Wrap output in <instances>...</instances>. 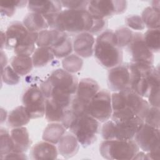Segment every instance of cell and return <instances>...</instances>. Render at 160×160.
Masks as SVG:
<instances>
[{
    "mask_svg": "<svg viewBox=\"0 0 160 160\" xmlns=\"http://www.w3.org/2000/svg\"><path fill=\"white\" fill-rule=\"evenodd\" d=\"M46 20L51 29L66 33L89 32L93 24V18L87 9H66Z\"/></svg>",
    "mask_w": 160,
    "mask_h": 160,
    "instance_id": "obj_1",
    "label": "cell"
},
{
    "mask_svg": "<svg viewBox=\"0 0 160 160\" xmlns=\"http://www.w3.org/2000/svg\"><path fill=\"white\" fill-rule=\"evenodd\" d=\"M130 71V88L142 98H148L151 88L159 85V69L153 64L141 62L128 64Z\"/></svg>",
    "mask_w": 160,
    "mask_h": 160,
    "instance_id": "obj_2",
    "label": "cell"
},
{
    "mask_svg": "<svg viewBox=\"0 0 160 160\" xmlns=\"http://www.w3.org/2000/svg\"><path fill=\"white\" fill-rule=\"evenodd\" d=\"M94 54L97 60L106 68H112L121 64L122 51L117 45L112 31L106 30L97 37Z\"/></svg>",
    "mask_w": 160,
    "mask_h": 160,
    "instance_id": "obj_3",
    "label": "cell"
},
{
    "mask_svg": "<svg viewBox=\"0 0 160 160\" xmlns=\"http://www.w3.org/2000/svg\"><path fill=\"white\" fill-rule=\"evenodd\" d=\"M144 122V120L139 116L118 121L108 120L101 128V135L104 140L133 139Z\"/></svg>",
    "mask_w": 160,
    "mask_h": 160,
    "instance_id": "obj_4",
    "label": "cell"
},
{
    "mask_svg": "<svg viewBox=\"0 0 160 160\" xmlns=\"http://www.w3.org/2000/svg\"><path fill=\"white\" fill-rule=\"evenodd\" d=\"M78 84L77 78L64 69H58L41 84L40 89L46 98L54 92L73 95Z\"/></svg>",
    "mask_w": 160,
    "mask_h": 160,
    "instance_id": "obj_5",
    "label": "cell"
},
{
    "mask_svg": "<svg viewBox=\"0 0 160 160\" xmlns=\"http://www.w3.org/2000/svg\"><path fill=\"white\" fill-rule=\"evenodd\" d=\"M111 102L112 111L128 108L143 120L150 108L149 102L130 88L113 92L111 94Z\"/></svg>",
    "mask_w": 160,
    "mask_h": 160,
    "instance_id": "obj_6",
    "label": "cell"
},
{
    "mask_svg": "<svg viewBox=\"0 0 160 160\" xmlns=\"http://www.w3.org/2000/svg\"><path fill=\"white\" fill-rule=\"evenodd\" d=\"M139 147L134 139L104 140L99 147L101 156L106 159H133L139 151Z\"/></svg>",
    "mask_w": 160,
    "mask_h": 160,
    "instance_id": "obj_7",
    "label": "cell"
},
{
    "mask_svg": "<svg viewBox=\"0 0 160 160\" xmlns=\"http://www.w3.org/2000/svg\"><path fill=\"white\" fill-rule=\"evenodd\" d=\"M99 121L88 114L78 115L69 128L83 147L92 145L96 141Z\"/></svg>",
    "mask_w": 160,
    "mask_h": 160,
    "instance_id": "obj_8",
    "label": "cell"
},
{
    "mask_svg": "<svg viewBox=\"0 0 160 160\" xmlns=\"http://www.w3.org/2000/svg\"><path fill=\"white\" fill-rule=\"evenodd\" d=\"M87 112L99 122L109 120L112 114L111 94L106 90H99L89 102Z\"/></svg>",
    "mask_w": 160,
    "mask_h": 160,
    "instance_id": "obj_9",
    "label": "cell"
},
{
    "mask_svg": "<svg viewBox=\"0 0 160 160\" xmlns=\"http://www.w3.org/2000/svg\"><path fill=\"white\" fill-rule=\"evenodd\" d=\"M126 8V1H89L88 11L93 18L106 19L114 14L124 12Z\"/></svg>",
    "mask_w": 160,
    "mask_h": 160,
    "instance_id": "obj_10",
    "label": "cell"
},
{
    "mask_svg": "<svg viewBox=\"0 0 160 160\" xmlns=\"http://www.w3.org/2000/svg\"><path fill=\"white\" fill-rule=\"evenodd\" d=\"M45 96L37 86H31L24 92L22 102L26 108L31 119L42 117L45 114Z\"/></svg>",
    "mask_w": 160,
    "mask_h": 160,
    "instance_id": "obj_11",
    "label": "cell"
},
{
    "mask_svg": "<svg viewBox=\"0 0 160 160\" xmlns=\"http://www.w3.org/2000/svg\"><path fill=\"white\" fill-rule=\"evenodd\" d=\"M127 47L131 56L132 62L153 64V52L146 44L142 33L134 32L132 41Z\"/></svg>",
    "mask_w": 160,
    "mask_h": 160,
    "instance_id": "obj_12",
    "label": "cell"
},
{
    "mask_svg": "<svg viewBox=\"0 0 160 160\" xmlns=\"http://www.w3.org/2000/svg\"><path fill=\"white\" fill-rule=\"evenodd\" d=\"M159 128L144 122L136 132L133 139L139 148L148 152L159 146Z\"/></svg>",
    "mask_w": 160,
    "mask_h": 160,
    "instance_id": "obj_13",
    "label": "cell"
},
{
    "mask_svg": "<svg viewBox=\"0 0 160 160\" xmlns=\"http://www.w3.org/2000/svg\"><path fill=\"white\" fill-rule=\"evenodd\" d=\"M109 89L118 92L130 88V71L128 64H119L111 68L108 76Z\"/></svg>",
    "mask_w": 160,
    "mask_h": 160,
    "instance_id": "obj_14",
    "label": "cell"
},
{
    "mask_svg": "<svg viewBox=\"0 0 160 160\" xmlns=\"http://www.w3.org/2000/svg\"><path fill=\"white\" fill-rule=\"evenodd\" d=\"M27 5L31 12L40 14L45 19L61 12L62 7L61 1H29Z\"/></svg>",
    "mask_w": 160,
    "mask_h": 160,
    "instance_id": "obj_15",
    "label": "cell"
},
{
    "mask_svg": "<svg viewBox=\"0 0 160 160\" xmlns=\"http://www.w3.org/2000/svg\"><path fill=\"white\" fill-rule=\"evenodd\" d=\"M95 39L88 32L78 34L74 38L72 47L76 54L79 57L89 58L94 53Z\"/></svg>",
    "mask_w": 160,
    "mask_h": 160,
    "instance_id": "obj_16",
    "label": "cell"
},
{
    "mask_svg": "<svg viewBox=\"0 0 160 160\" xmlns=\"http://www.w3.org/2000/svg\"><path fill=\"white\" fill-rule=\"evenodd\" d=\"M99 91V85L95 80L84 78L78 82L74 98L79 102L88 106L91 100Z\"/></svg>",
    "mask_w": 160,
    "mask_h": 160,
    "instance_id": "obj_17",
    "label": "cell"
},
{
    "mask_svg": "<svg viewBox=\"0 0 160 160\" xmlns=\"http://www.w3.org/2000/svg\"><path fill=\"white\" fill-rule=\"evenodd\" d=\"M29 32L21 22H16L11 24L5 32V48L14 50L25 39Z\"/></svg>",
    "mask_w": 160,
    "mask_h": 160,
    "instance_id": "obj_18",
    "label": "cell"
},
{
    "mask_svg": "<svg viewBox=\"0 0 160 160\" xmlns=\"http://www.w3.org/2000/svg\"><path fill=\"white\" fill-rule=\"evenodd\" d=\"M13 144L12 152H24L28 150L31 144L28 131L25 127L14 128L10 132Z\"/></svg>",
    "mask_w": 160,
    "mask_h": 160,
    "instance_id": "obj_19",
    "label": "cell"
},
{
    "mask_svg": "<svg viewBox=\"0 0 160 160\" xmlns=\"http://www.w3.org/2000/svg\"><path fill=\"white\" fill-rule=\"evenodd\" d=\"M31 155L35 159H54L58 156V149L54 144L40 142L32 148Z\"/></svg>",
    "mask_w": 160,
    "mask_h": 160,
    "instance_id": "obj_20",
    "label": "cell"
},
{
    "mask_svg": "<svg viewBox=\"0 0 160 160\" xmlns=\"http://www.w3.org/2000/svg\"><path fill=\"white\" fill-rule=\"evenodd\" d=\"M79 144L74 135H64L58 142V152L65 158H71L78 152L79 147Z\"/></svg>",
    "mask_w": 160,
    "mask_h": 160,
    "instance_id": "obj_21",
    "label": "cell"
},
{
    "mask_svg": "<svg viewBox=\"0 0 160 160\" xmlns=\"http://www.w3.org/2000/svg\"><path fill=\"white\" fill-rule=\"evenodd\" d=\"M68 108L51 98H47L45 109V116L47 121L52 122H61L65 111Z\"/></svg>",
    "mask_w": 160,
    "mask_h": 160,
    "instance_id": "obj_22",
    "label": "cell"
},
{
    "mask_svg": "<svg viewBox=\"0 0 160 160\" xmlns=\"http://www.w3.org/2000/svg\"><path fill=\"white\" fill-rule=\"evenodd\" d=\"M23 25L32 32H39L49 28L46 19L40 14L31 12L23 19Z\"/></svg>",
    "mask_w": 160,
    "mask_h": 160,
    "instance_id": "obj_23",
    "label": "cell"
},
{
    "mask_svg": "<svg viewBox=\"0 0 160 160\" xmlns=\"http://www.w3.org/2000/svg\"><path fill=\"white\" fill-rule=\"evenodd\" d=\"M73 47L70 38L64 32L56 41L54 44L51 48L55 57L58 58H65L71 53Z\"/></svg>",
    "mask_w": 160,
    "mask_h": 160,
    "instance_id": "obj_24",
    "label": "cell"
},
{
    "mask_svg": "<svg viewBox=\"0 0 160 160\" xmlns=\"http://www.w3.org/2000/svg\"><path fill=\"white\" fill-rule=\"evenodd\" d=\"M31 118L24 106H19L12 109L8 118V124L11 127L19 128L26 125Z\"/></svg>",
    "mask_w": 160,
    "mask_h": 160,
    "instance_id": "obj_25",
    "label": "cell"
},
{
    "mask_svg": "<svg viewBox=\"0 0 160 160\" xmlns=\"http://www.w3.org/2000/svg\"><path fill=\"white\" fill-rule=\"evenodd\" d=\"M65 127L59 123L52 122L48 124L42 134V139L52 144H57L66 132Z\"/></svg>",
    "mask_w": 160,
    "mask_h": 160,
    "instance_id": "obj_26",
    "label": "cell"
},
{
    "mask_svg": "<svg viewBox=\"0 0 160 160\" xmlns=\"http://www.w3.org/2000/svg\"><path fill=\"white\" fill-rule=\"evenodd\" d=\"M11 67L21 76L28 74L30 72L33 67L32 58L28 56L16 55L11 60Z\"/></svg>",
    "mask_w": 160,
    "mask_h": 160,
    "instance_id": "obj_27",
    "label": "cell"
},
{
    "mask_svg": "<svg viewBox=\"0 0 160 160\" xmlns=\"http://www.w3.org/2000/svg\"><path fill=\"white\" fill-rule=\"evenodd\" d=\"M38 38V32H29L25 39L16 48L14 51L16 55L30 56L35 51V44Z\"/></svg>",
    "mask_w": 160,
    "mask_h": 160,
    "instance_id": "obj_28",
    "label": "cell"
},
{
    "mask_svg": "<svg viewBox=\"0 0 160 160\" xmlns=\"http://www.w3.org/2000/svg\"><path fill=\"white\" fill-rule=\"evenodd\" d=\"M61 33L62 31L53 29L50 30H43L38 32L36 45L38 48H51L59 38Z\"/></svg>",
    "mask_w": 160,
    "mask_h": 160,
    "instance_id": "obj_29",
    "label": "cell"
},
{
    "mask_svg": "<svg viewBox=\"0 0 160 160\" xmlns=\"http://www.w3.org/2000/svg\"><path fill=\"white\" fill-rule=\"evenodd\" d=\"M54 55L49 48H38L34 51L32 56L33 66L40 68L47 65L52 61Z\"/></svg>",
    "mask_w": 160,
    "mask_h": 160,
    "instance_id": "obj_30",
    "label": "cell"
},
{
    "mask_svg": "<svg viewBox=\"0 0 160 160\" xmlns=\"http://www.w3.org/2000/svg\"><path fill=\"white\" fill-rule=\"evenodd\" d=\"M141 17L145 27L149 29H159V11L149 6L144 9Z\"/></svg>",
    "mask_w": 160,
    "mask_h": 160,
    "instance_id": "obj_31",
    "label": "cell"
},
{
    "mask_svg": "<svg viewBox=\"0 0 160 160\" xmlns=\"http://www.w3.org/2000/svg\"><path fill=\"white\" fill-rule=\"evenodd\" d=\"M62 64L65 71L69 73H75L81 69L83 61L79 56L71 54L63 59Z\"/></svg>",
    "mask_w": 160,
    "mask_h": 160,
    "instance_id": "obj_32",
    "label": "cell"
},
{
    "mask_svg": "<svg viewBox=\"0 0 160 160\" xmlns=\"http://www.w3.org/2000/svg\"><path fill=\"white\" fill-rule=\"evenodd\" d=\"M159 29H148L143 34L146 44L152 52H158L159 51Z\"/></svg>",
    "mask_w": 160,
    "mask_h": 160,
    "instance_id": "obj_33",
    "label": "cell"
},
{
    "mask_svg": "<svg viewBox=\"0 0 160 160\" xmlns=\"http://www.w3.org/2000/svg\"><path fill=\"white\" fill-rule=\"evenodd\" d=\"M0 156L2 159L6 154L13 151L14 144L9 132L5 129H1L0 132Z\"/></svg>",
    "mask_w": 160,
    "mask_h": 160,
    "instance_id": "obj_34",
    "label": "cell"
},
{
    "mask_svg": "<svg viewBox=\"0 0 160 160\" xmlns=\"http://www.w3.org/2000/svg\"><path fill=\"white\" fill-rule=\"evenodd\" d=\"M28 2L24 1H2L0 5L1 14L11 17L14 15L17 8L24 7Z\"/></svg>",
    "mask_w": 160,
    "mask_h": 160,
    "instance_id": "obj_35",
    "label": "cell"
},
{
    "mask_svg": "<svg viewBox=\"0 0 160 160\" xmlns=\"http://www.w3.org/2000/svg\"><path fill=\"white\" fill-rule=\"evenodd\" d=\"M114 33L117 45L120 48L128 46L132 41L134 32L128 28H121Z\"/></svg>",
    "mask_w": 160,
    "mask_h": 160,
    "instance_id": "obj_36",
    "label": "cell"
},
{
    "mask_svg": "<svg viewBox=\"0 0 160 160\" xmlns=\"http://www.w3.org/2000/svg\"><path fill=\"white\" fill-rule=\"evenodd\" d=\"M1 79L4 83L9 85L17 84L20 80L19 74L9 66L5 67L1 71Z\"/></svg>",
    "mask_w": 160,
    "mask_h": 160,
    "instance_id": "obj_37",
    "label": "cell"
},
{
    "mask_svg": "<svg viewBox=\"0 0 160 160\" xmlns=\"http://www.w3.org/2000/svg\"><path fill=\"white\" fill-rule=\"evenodd\" d=\"M144 121L151 126L159 128V108L150 106Z\"/></svg>",
    "mask_w": 160,
    "mask_h": 160,
    "instance_id": "obj_38",
    "label": "cell"
},
{
    "mask_svg": "<svg viewBox=\"0 0 160 160\" xmlns=\"http://www.w3.org/2000/svg\"><path fill=\"white\" fill-rule=\"evenodd\" d=\"M126 25L138 31L143 30L145 28V25L141 19V17L138 15H131L126 18Z\"/></svg>",
    "mask_w": 160,
    "mask_h": 160,
    "instance_id": "obj_39",
    "label": "cell"
},
{
    "mask_svg": "<svg viewBox=\"0 0 160 160\" xmlns=\"http://www.w3.org/2000/svg\"><path fill=\"white\" fill-rule=\"evenodd\" d=\"M62 7L69 9H86L89 1H61Z\"/></svg>",
    "mask_w": 160,
    "mask_h": 160,
    "instance_id": "obj_40",
    "label": "cell"
},
{
    "mask_svg": "<svg viewBox=\"0 0 160 160\" xmlns=\"http://www.w3.org/2000/svg\"><path fill=\"white\" fill-rule=\"evenodd\" d=\"M148 98L151 106L159 108V85L154 86L151 88Z\"/></svg>",
    "mask_w": 160,
    "mask_h": 160,
    "instance_id": "obj_41",
    "label": "cell"
},
{
    "mask_svg": "<svg viewBox=\"0 0 160 160\" xmlns=\"http://www.w3.org/2000/svg\"><path fill=\"white\" fill-rule=\"evenodd\" d=\"M106 26H107V21L106 19L93 18V24L91 29L88 32H89L91 34H97L99 32H101L102 30H104Z\"/></svg>",
    "mask_w": 160,
    "mask_h": 160,
    "instance_id": "obj_42",
    "label": "cell"
},
{
    "mask_svg": "<svg viewBox=\"0 0 160 160\" xmlns=\"http://www.w3.org/2000/svg\"><path fill=\"white\" fill-rule=\"evenodd\" d=\"M4 159H28L24 152H11L6 156H4L2 158Z\"/></svg>",
    "mask_w": 160,
    "mask_h": 160,
    "instance_id": "obj_43",
    "label": "cell"
},
{
    "mask_svg": "<svg viewBox=\"0 0 160 160\" xmlns=\"http://www.w3.org/2000/svg\"><path fill=\"white\" fill-rule=\"evenodd\" d=\"M148 156L149 158V159H159L160 158V149H159V146L155 148L152 151L148 152Z\"/></svg>",
    "mask_w": 160,
    "mask_h": 160,
    "instance_id": "obj_44",
    "label": "cell"
},
{
    "mask_svg": "<svg viewBox=\"0 0 160 160\" xmlns=\"http://www.w3.org/2000/svg\"><path fill=\"white\" fill-rule=\"evenodd\" d=\"M7 57L6 56V54L4 53L3 51L1 50V71L5 68L6 67V64H7Z\"/></svg>",
    "mask_w": 160,
    "mask_h": 160,
    "instance_id": "obj_45",
    "label": "cell"
},
{
    "mask_svg": "<svg viewBox=\"0 0 160 160\" xmlns=\"http://www.w3.org/2000/svg\"><path fill=\"white\" fill-rule=\"evenodd\" d=\"M1 50H2L3 47H5L6 45V38H5V32L1 31Z\"/></svg>",
    "mask_w": 160,
    "mask_h": 160,
    "instance_id": "obj_46",
    "label": "cell"
}]
</instances>
